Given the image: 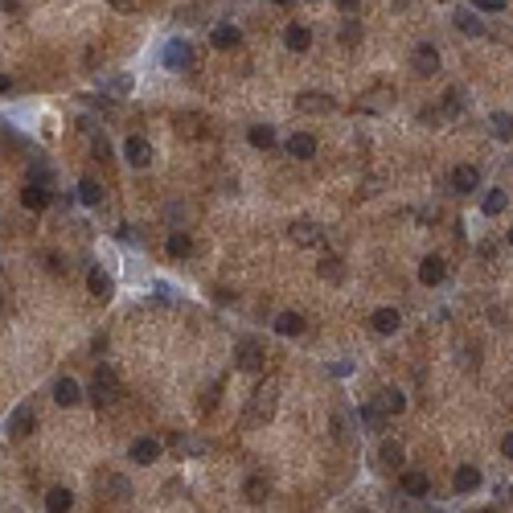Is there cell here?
I'll list each match as a JSON object with an SVG mask.
<instances>
[{"label":"cell","instance_id":"cell-33","mask_svg":"<svg viewBox=\"0 0 513 513\" xmlns=\"http://www.w3.org/2000/svg\"><path fill=\"white\" fill-rule=\"evenodd\" d=\"M247 140L255 144V148H271V144H275V128H267V123H255V128L247 132Z\"/></svg>","mask_w":513,"mask_h":513},{"label":"cell","instance_id":"cell-16","mask_svg":"<svg viewBox=\"0 0 513 513\" xmlns=\"http://www.w3.org/2000/svg\"><path fill=\"white\" fill-rule=\"evenodd\" d=\"M173 128H177L185 140H193V136L205 132V119H201L198 111H177V116H173Z\"/></svg>","mask_w":513,"mask_h":513},{"label":"cell","instance_id":"cell-25","mask_svg":"<svg viewBox=\"0 0 513 513\" xmlns=\"http://www.w3.org/2000/svg\"><path fill=\"white\" fill-rule=\"evenodd\" d=\"M477 185H480V173L472 165H460L456 173H452V189H456V193H472Z\"/></svg>","mask_w":513,"mask_h":513},{"label":"cell","instance_id":"cell-21","mask_svg":"<svg viewBox=\"0 0 513 513\" xmlns=\"http://www.w3.org/2000/svg\"><path fill=\"white\" fill-rule=\"evenodd\" d=\"M456 29H460V34H468V37H484V21L477 17V13H472V9H456Z\"/></svg>","mask_w":513,"mask_h":513},{"label":"cell","instance_id":"cell-10","mask_svg":"<svg viewBox=\"0 0 513 513\" xmlns=\"http://www.w3.org/2000/svg\"><path fill=\"white\" fill-rule=\"evenodd\" d=\"M128 456H132V464H156L161 460V444H156L152 435H140V440H132Z\"/></svg>","mask_w":513,"mask_h":513},{"label":"cell","instance_id":"cell-47","mask_svg":"<svg viewBox=\"0 0 513 513\" xmlns=\"http://www.w3.org/2000/svg\"><path fill=\"white\" fill-rule=\"evenodd\" d=\"M271 4H296V0H271Z\"/></svg>","mask_w":513,"mask_h":513},{"label":"cell","instance_id":"cell-42","mask_svg":"<svg viewBox=\"0 0 513 513\" xmlns=\"http://www.w3.org/2000/svg\"><path fill=\"white\" fill-rule=\"evenodd\" d=\"M95 156H99V161H107V140H103V136L95 140Z\"/></svg>","mask_w":513,"mask_h":513},{"label":"cell","instance_id":"cell-43","mask_svg":"<svg viewBox=\"0 0 513 513\" xmlns=\"http://www.w3.org/2000/svg\"><path fill=\"white\" fill-rule=\"evenodd\" d=\"M501 452H505V456H509V460H513V431H509V435H505V440H501Z\"/></svg>","mask_w":513,"mask_h":513},{"label":"cell","instance_id":"cell-11","mask_svg":"<svg viewBox=\"0 0 513 513\" xmlns=\"http://www.w3.org/2000/svg\"><path fill=\"white\" fill-rule=\"evenodd\" d=\"M411 66H415V74H435L440 70V50L435 46H415V54H411Z\"/></svg>","mask_w":513,"mask_h":513},{"label":"cell","instance_id":"cell-14","mask_svg":"<svg viewBox=\"0 0 513 513\" xmlns=\"http://www.w3.org/2000/svg\"><path fill=\"white\" fill-rule=\"evenodd\" d=\"M54 402H58V407H78V402H83L78 382H74V378H58V382H54Z\"/></svg>","mask_w":513,"mask_h":513},{"label":"cell","instance_id":"cell-36","mask_svg":"<svg viewBox=\"0 0 513 513\" xmlns=\"http://www.w3.org/2000/svg\"><path fill=\"white\" fill-rule=\"evenodd\" d=\"M362 25H357V21H345V25H341V41H345V46H357V41H362Z\"/></svg>","mask_w":513,"mask_h":513},{"label":"cell","instance_id":"cell-1","mask_svg":"<svg viewBox=\"0 0 513 513\" xmlns=\"http://www.w3.org/2000/svg\"><path fill=\"white\" fill-rule=\"evenodd\" d=\"M275 402H280V386L267 378L263 386L250 390V402H247V411H243V427H263L267 419L275 415Z\"/></svg>","mask_w":513,"mask_h":513},{"label":"cell","instance_id":"cell-35","mask_svg":"<svg viewBox=\"0 0 513 513\" xmlns=\"http://www.w3.org/2000/svg\"><path fill=\"white\" fill-rule=\"evenodd\" d=\"M382 464H390V468L402 464V444L398 440H382Z\"/></svg>","mask_w":513,"mask_h":513},{"label":"cell","instance_id":"cell-17","mask_svg":"<svg viewBox=\"0 0 513 513\" xmlns=\"http://www.w3.org/2000/svg\"><path fill=\"white\" fill-rule=\"evenodd\" d=\"M398 489H402L407 497H427L431 493V477H427V472H402Z\"/></svg>","mask_w":513,"mask_h":513},{"label":"cell","instance_id":"cell-48","mask_svg":"<svg viewBox=\"0 0 513 513\" xmlns=\"http://www.w3.org/2000/svg\"><path fill=\"white\" fill-rule=\"evenodd\" d=\"M395 4H398V9H402V4H407V0H395Z\"/></svg>","mask_w":513,"mask_h":513},{"label":"cell","instance_id":"cell-39","mask_svg":"<svg viewBox=\"0 0 513 513\" xmlns=\"http://www.w3.org/2000/svg\"><path fill=\"white\" fill-rule=\"evenodd\" d=\"M29 181L34 185H50L54 181V173H50V165H41V161H37L34 168H29Z\"/></svg>","mask_w":513,"mask_h":513},{"label":"cell","instance_id":"cell-38","mask_svg":"<svg viewBox=\"0 0 513 513\" xmlns=\"http://www.w3.org/2000/svg\"><path fill=\"white\" fill-rule=\"evenodd\" d=\"M464 111V95L460 91H447L444 95V116H460Z\"/></svg>","mask_w":513,"mask_h":513},{"label":"cell","instance_id":"cell-44","mask_svg":"<svg viewBox=\"0 0 513 513\" xmlns=\"http://www.w3.org/2000/svg\"><path fill=\"white\" fill-rule=\"evenodd\" d=\"M0 9H4V13H17L21 4H17V0H0Z\"/></svg>","mask_w":513,"mask_h":513},{"label":"cell","instance_id":"cell-34","mask_svg":"<svg viewBox=\"0 0 513 513\" xmlns=\"http://www.w3.org/2000/svg\"><path fill=\"white\" fill-rule=\"evenodd\" d=\"M505 205H509V198H505L501 189H489V193H484V201H480V210H484L489 218H493V214H501Z\"/></svg>","mask_w":513,"mask_h":513},{"label":"cell","instance_id":"cell-20","mask_svg":"<svg viewBox=\"0 0 513 513\" xmlns=\"http://www.w3.org/2000/svg\"><path fill=\"white\" fill-rule=\"evenodd\" d=\"M398 325H402V316H398L395 308H378V313L370 316V329L382 332V337H390V332H395Z\"/></svg>","mask_w":513,"mask_h":513},{"label":"cell","instance_id":"cell-41","mask_svg":"<svg viewBox=\"0 0 513 513\" xmlns=\"http://www.w3.org/2000/svg\"><path fill=\"white\" fill-rule=\"evenodd\" d=\"M337 9H345V13H357V9H362V0H337Z\"/></svg>","mask_w":513,"mask_h":513},{"label":"cell","instance_id":"cell-2","mask_svg":"<svg viewBox=\"0 0 513 513\" xmlns=\"http://www.w3.org/2000/svg\"><path fill=\"white\" fill-rule=\"evenodd\" d=\"M119 395H123V382H119L116 365L99 362L95 378H91V402H95V407H116Z\"/></svg>","mask_w":513,"mask_h":513},{"label":"cell","instance_id":"cell-12","mask_svg":"<svg viewBox=\"0 0 513 513\" xmlns=\"http://www.w3.org/2000/svg\"><path fill=\"white\" fill-rule=\"evenodd\" d=\"M374 407H378V411L390 419V415H402V411H407V398H402V390H390V386H386V390H378V395H374Z\"/></svg>","mask_w":513,"mask_h":513},{"label":"cell","instance_id":"cell-45","mask_svg":"<svg viewBox=\"0 0 513 513\" xmlns=\"http://www.w3.org/2000/svg\"><path fill=\"white\" fill-rule=\"evenodd\" d=\"M9 86H13V78H9V74H0V95H4Z\"/></svg>","mask_w":513,"mask_h":513},{"label":"cell","instance_id":"cell-5","mask_svg":"<svg viewBox=\"0 0 513 513\" xmlns=\"http://www.w3.org/2000/svg\"><path fill=\"white\" fill-rule=\"evenodd\" d=\"M288 238H292L296 247H316V243L325 238V230H320V222H313V218H300V222L288 226Z\"/></svg>","mask_w":513,"mask_h":513},{"label":"cell","instance_id":"cell-19","mask_svg":"<svg viewBox=\"0 0 513 513\" xmlns=\"http://www.w3.org/2000/svg\"><path fill=\"white\" fill-rule=\"evenodd\" d=\"M210 41H214V50H234L238 41H243V34H238V25H214V34H210Z\"/></svg>","mask_w":513,"mask_h":513},{"label":"cell","instance_id":"cell-51","mask_svg":"<svg viewBox=\"0 0 513 513\" xmlns=\"http://www.w3.org/2000/svg\"><path fill=\"white\" fill-rule=\"evenodd\" d=\"M480 513H497V509H480Z\"/></svg>","mask_w":513,"mask_h":513},{"label":"cell","instance_id":"cell-4","mask_svg":"<svg viewBox=\"0 0 513 513\" xmlns=\"http://www.w3.org/2000/svg\"><path fill=\"white\" fill-rule=\"evenodd\" d=\"M234 362L243 365V370H263V362H267V349H263V341H255V337H243L238 341V349H234Z\"/></svg>","mask_w":513,"mask_h":513},{"label":"cell","instance_id":"cell-46","mask_svg":"<svg viewBox=\"0 0 513 513\" xmlns=\"http://www.w3.org/2000/svg\"><path fill=\"white\" fill-rule=\"evenodd\" d=\"M111 4H116V9H128V0H111Z\"/></svg>","mask_w":513,"mask_h":513},{"label":"cell","instance_id":"cell-18","mask_svg":"<svg viewBox=\"0 0 513 513\" xmlns=\"http://www.w3.org/2000/svg\"><path fill=\"white\" fill-rule=\"evenodd\" d=\"M283 46L292 54H304L308 46H313V34H308V25H288L283 29Z\"/></svg>","mask_w":513,"mask_h":513},{"label":"cell","instance_id":"cell-15","mask_svg":"<svg viewBox=\"0 0 513 513\" xmlns=\"http://www.w3.org/2000/svg\"><path fill=\"white\" fill-rule=\"evenodd\" d=\"M21 205H25V210H46V205H50V185H25V189H21Z\"/></svg>","mask_w":513,"mask_h":513},{"label":"cell","instance_id":"cell-8","mask_svg":"<svg viewBox=\"0 0 513 513\" xmlns=\"http://www.w3.org/2000/svg\"><path fill=\"white\" fill-rule=\"evenodd\" d=\"M337 103L329 99V95H320V91H304V95H296V111H308V116H329Z\"/></svg>","mask_w":513,"mask_h":513},{"label":"cell","instance_id":"cell-27","mask_svg":"<svg viewBox=\"0 0 513 513\" xmlns=\"http://www.w3.org/2000/svg\"><path fill=\"white\" fill-rule=\"evenodd\" d=\"M275 332H280V337H300V332H304V316L300 313H280L275 316Z\"/></svg>","mask_w":513,"mask_h":513},{"label":"cell","instance_id":"cell-28","mask_svg":"<svg viewBox=\"0 0 513 513\" xmlns=\"http://www.w3.org/2000/svg\"><path fill=\"white\" fill-rule=\"evenodd\" d=\"M489 132L505 144V140H513V116H505V111H493L489 116Z\"/></svg>","mask_w":513,"mask_h":513},{"label":"cell","instance_id":"cell-37","mask_svg":"<svg viewBox=\"0 0 513 513\" xmlns=\"http://www.w3.org/2000/svg\"><path fill=\"white\" fill-rule=\"evenodd\" d=\"M332 435H337L341 444H349V415H345V411L332 415Z\"/></svg>","mask_w":513,"mask_h":513},{"label":"cell","instance_id":"cell-32","mask_svg":"<svg viewBox=\"0 0 513 513\" xmlns=\"http://www.w3.org/2000/svg\"><path fill=\"white\" fill-rule=\"evenodd\" d=\"M243 493H247L250 505H259V501H267V493H271V489H267V480H263V477H247Z\"/></svg>","mask_w":513,"mask_h":513},{"label":"cell","instance_id":"cell-49","mask_svg":"<svg viewBox=\"0 0 513 513\" xmlns=\"http://www.w3.org/2000/svg\"><path fill=\"white\" fill-rule=\"evenodd\" d=\"M0 313H4V296H0Z\"/></svg>","mask_w":513,"mask_h":513},{"label":"cell","instance_id":"cell-52","mask_svg":"<svg viewBox=\"0 0 513 513\" xmlns=\"http://www.w3.org/2000/svg\"><path fill=\"white\" fill-rule=\"evenodd\" d=\"M357 513H370V509H357Z\"/></svg>","mask_w":513,"mask_h":513},{"label":"cell","instance_id":"cell-23","mask_svg":"<svg viewBox=\"0 0 513 513\" xmlns=\"http://www.w3.org/2000/svg\"><path fill=\"white\" fill-rule=\"evenodd\" d=\"M70 505H74V493H70V489H62V484L46 489V509L50 513H70Z\"/></svg>","mask_w":513,"mask_h":513},{"label":"cell","instance_id":"cell-13","mask_svg":"<svg viewBox=\"0 0 513 513\" xmlns=\"http://www.w3.org/2000/svg\"><path fill=\"white\" fill-rule=\"evenodd\" d=\"M419 280L427 283V288H435V283L447 280V263L440 259V255H427L423 263H419Z\"/></svg>","mask_w":513,"mask_h":513},{"label":"cell","instance_id":"cell-7","mask_svg":"<svg viewBox=\"0 0 513 513\" xmlns=\"http://www.w3.org/2000/svg\"><path fill=\"white\" fill-rule=\"evenodd\" d=\"M123 161L132 168H148L152 165V144L144 136H128V144H123Z\"/></svg>","mask_w":513,"mask_h":513},{"label":"cell","instance_id":"cell-30","mask_svg":"<svg viewBox=\"0 0 513 513\" xmlns=\"http://www.w3.org/2000/svg\"><path fill=\"white\" fill-rule=\"evenodd\" d=\"M316 271H320V280H332V283H341V280H345V267H341V259H337V255H325Z\"/></svg>","mask_w":513,"mask_h":513},{"label":"cell","instance_id":"cell-29","mask_svg":"<svg viewBox=\"0 0 513 513\" xmlns=\"http://www.w3.org/2000/svg\"><path fill=\"white\" fill-rule=\"evenodd\" d=\"M78 201H83V205H103V185L95 181V177H83V181H78Z\"/></svg>","mask_w":513,"mask_h":513},{"label":"cell","instance_id":"cell-3","mask_svg":"<svg viewBox=\"0 0 513 513\" xmlns=\"http://www.w3.org/2000/svg\"><path fill=\"white\" fill-rule=\"evenodd\" d=\"M161 58H165V66H168V70H189V66H198V54H193V46H189L185 37H173V41L165 46V54H161Z\"/></svg>","mask_w":513,"mask_h":513},{"label":"cell","instance_id":"cell-31","mask_svg":"<svg viewBox=\"0 0 513 513\" xmlns=\"http://www.w3.org/2000/svg\"><path fill=\"white\" fill-rule=\"evenodd\" d=\"M357 423H362L365 431H382V423H386V415L374 407V402H365L362 411H357Z\"/></svg>","mask_w":513,"mask_h":513},{"label":"cell","instance_id":"cell-50","mask_svg":"<svg viewBox=\"0 0 513 513\" xmlns=\"http://www.w3.org/2000/svg\"><path fill=\"white\" fill-rule=\"evenodd\" d=\"M509 247H513V230H509Z\"/></svg>","mask_w":513,"mask_h":513},{"label":"cell","instance_id":"cell-22","mask_svg":"<svg viewBox=\"0 0 513 513\" xmlns=\"http://www.w3.org/2000/svg\"><path fill=\"white\" fill-rule=\"evenodd\" d=\"M288 152H292L296 161H313V156H316V136H308V132H296L292 140H288Z\"/></svg>","mask_w":513,"mask_h":513},{"label":"cell","instance_id":"cell-6","mask_svg":"<svg viewBox=\"0 0 513 513\" xmlns=\"http://www.w3.org/2000/svg\"><path fill=\"white\" fill-rule=\"evenodd\" d=\"M37 427V415H34V402H21L13 419H9V440H25L29 431Z\"/></svg>","mask_w":513,"mask_h":513},{"label":"cell","instance_id":"cell-9","mask_svg":"<svg viewBox=\"0 0 513 513\" xmlns=\"http://www.w3.org/2000/svg\"><path fill=\"white\" fill-rule=\"evenodd\" d=\"M86 288H91V296L99 300V304H107L111 292H116V283H111V275H107L103 267H91V271H86Z\"/></svg>","mask_w":513,"mask_h":513},{"label":"cell","instance_id":"cell-24","mask_svg":"<svg viewBox=\"0 0 513 513\" xmlns=\"http://www.w3.org/2000/svg\"><path fill=\"white\" fill-rule=\"evenodd\" d=\"M452 484H456V493H477L480 489V472L472 468V464H460L456 477H452Z\"/></svg>","mask_w":513,"mask_h":513},{"label":"cell","instance_id":"cell-26","mask_svg":"<svg viewBox=\"0 0 513 513\" xmlns=\"http://www.w3.org/2000/svg\"><path fill=\"white\" fill-rule=\"evenodd\" d=\"M165 250L173 255V259H185V255H193V238H189L185 230H173L165 238Z\"/></svg>","mask_w":513,"mask_h":513},{"label":"cell","instance_id":"cell-40","mask_svg":"<svg viewBox=\"0 0 513 513\" xmlns=\"http://www.w3.org/2000/svg\"><path fill=\"white\" fill-rule=\"evenodd\" d=\"M472 9H477V13H501L505 0H472Z\"/></svg>","mask_w":513,"mask_h":513}]
</instances>
